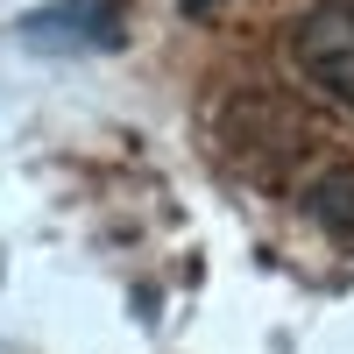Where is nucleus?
<instances>
[{"mask_svg": "<svg viewBox=\"0 0 354 354\" xmlns=\"http://www.w3.org/2000/svg\"><path fill=\"white\" fill-rule=\"evenodd\" d=\"M290 57H298V71L319 93L354 106V0H319L298 21V36H290Z\"/></svg>", "mask_w": 354, "mask_h": 354, "instance_id": "f257e3e1", "label": "nucleus"}, {"mask_svg": "<svg viewBox=\"0 0 354 354\" xmlns=\"http://www.w3.org/2000/svg\"><path fill=\"white\" fill-rule=\"evenodd\" d=\"M28 43H78V50H113L121 43V21H113V8H100V0H64V8H43L21 21Z\"/></svg>", "mask_w": 354, "mask_h": 354, "instance_id": "f03ea898", "label": "nucleus"}, {"mask_svg": "<svg viewBox=\"0 0 354 354\" xmlns=\"http://www.w3.org/2000/svg\"><path fill=\"white\" fill-rule=\"evenodd\" d=\"M305 213H312V227L326 234V241L354 248V163H347V156L326 163V170L305 185Z\"/></svg>", "mask_w": 354, "mask_h": 354, "instance_id": "7ed1b4c3", "label": "nucleus"}, {"mask_svg": "<svg viewBox=\"0 0 354 354\" xmlns=\"http://www.w3.org/2000/svg\"><path fill=\"white\" fill-rule=\"evenodd\" d=\"M177 8H185V15H205V8H213V0H177Z\"/></svg>", "mask_w": 354, "mask_h": 354, "instance_id": "20e7f679", "label": "nucleus"}]
</instances>
